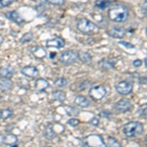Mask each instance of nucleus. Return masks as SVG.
I'll return each mask as SVG.
<instances>
[{
    "label": "nucleus",
    "instance_id": "nucleus-1",
    "mask_svg": "<svg viewBox=\"0 0 147 147\" xmlns=\"http://www.w3.org/2000/svg\"><path fill=\"white\" fill-rule=\"evenodd\" d=\"M129 10L127 6L116 4L110 7L108 11V18L114 23H124L129 19Z\"/></svg>",
    "mask_w": 147,
    "mask_h": 147
},
{
    "label": "nucleus",
    "instance_id": "nucleus-25",
    "mask_svg": "<svg viewBox=\"0 0 147 147\" xmlns=\"http://www.w3.org/2000/svg\"><path fill=\"white\" fill-rule=\"evenodd\" d=\"M111 2L108 0H96L95 1V6L99 9H105L110 5Z\"/></svg>",
    "mask_w": 147,
    "mask_h": 147
},
{
    "label": "nucleus",
    "instance_id": "nucleus-39",
    "mask_svg": "<svg viewBox=\"0 0 147 147\" xmlns=\"http://www.w3.org/2000/svg\"><path fill=\"white\" fill-rule=\"evenodd\" d=\"M146 34H147V27H146Z\"/></svg>",
    "mask_w": 147,
    "mask_h": 147
},
{
    "label": "nucleus",
    "instance_id": "nucleus-18",
    "mask_svg": "<svg viewBox=\"0 0 147 147\" xmlns=\"http://www.w3.org/2000/svg\"><path fill=\"white\" fill-rule=\"evenodd\" d=\"M75 104L80 108H87L90 105V102L84 95H78L75 98Z\"/></svg>",
    "mask_w": 147,
    "mask_h": 147
},
{
    "label": "nucleus",
    "instance_id": "nucleus-33",
    "mask_svg": "<svg viewBox=\"0 0 147 147\" xmlns=\"http://www.w3.org/2000/svg\"><path fill=\"white\" fill-rule=\"evenodd\" d=\"M141 12L144 16H147V0H144V2L141 4Z\"/></svg>",
    "mask_w": 147,
    "mask_h": 147
},
{
    "label": "nucleus",
    "instance_id": "nucleus-13",
    "mask_svg": "<svg viewBox=\"0 0 147 147\" xmlns=\"http://www.w3.org/2000/svg\"><path fill=\"white\" fill-rule=\"evenodd\" d=\"M13 88V82L10 78L0 77V90L3 92L10 91Z\"/></svg>",
    "mask_w": 147,
    "mask_h": 147
},
{
    "label": "nucleus",
    "instance_id": "nucleus-8",
    "mask_svg": "<svg viewBox=\"0 0 147 147\" xmlns=\"http://www.w3.org/2000/svg\"><path fill=\"white\" fill-rule=\"evenodd\" d=\"M114 108L119 113H127L131 110L132 104L130 103L129 99H121L114 104Z\"/></svg>",
    "mask_w": 147,
    "mask_h": 147
},
{
    "label": "nucleus",
    "instance_id": "nucleus-12",
    "mask_svg": "<svg viewBox=\"0 0 147 147\" xmlns=\"http://www.w3.org/2000/svg\"><path fill=\"white\" fill-rule=\"evenodd\" d=\"M46 46L47 47H55V48H62L65 46V40L60 36H56L52 39L46 40Z\"/></svg>",
    "mask_w": 147,
    "mask_h": 147
},
{
    "label": "nucleus",
    "instance_id": "nucleus-26",
    "mask_svg": "<svg viewBox=\"0 0 147 147\" xmlns=\"http://www.w3.org/2000/svg\"><path fill=\"white\" fill-rule=\"evenodd\" d=\"M106 146H115V147H120L121 143L117 139H115L114 137H108L107 141H105Z\"/></svg>",
    "mask_w": 147,
    "mask_h": 147
},
{
    "label": "nucleus",
    "instance_id": "nucleus-40",
    "mask_svg": "<svg viewBox=\"0 0 147 147\" xmlns=\"http://www.w3.org/2000/svg\"><path fill=\"white\" fill-rule=\"evenodd\" d=\"M146 140H147V139H146Z\"/></svg>",
    "mask_w": 147,
    "mask_h": 147
},
{
    "label": "nucleus",
    "instance_id": "nucleus-35",
    "mask_svg": "<svg viewBox=\"0 0 147 147\" xmlns=\"http://www.w3.org/2000/svg\"><path fill=\"white\" fill-rule=\"evenodd\" d=\"M89 124L92 125H95V127H97V125H99V120L97 119V118H92V119L89 121Z\"/></svg>",
    "mask_w": 147,
    "mask_h": 147
},
{
    "label": "nucleus",
    "instance_id": "nucleus-5",
    "mask_svg": "<svg viewBox=\"0 0 147 147\" xmlns=\"http://www.w3.org/2000/svg\"><path fill=\"white\" fill-rule=\"evenodd\" d=\"M88 94L93 100H101L106 96L107 90L104 85H94L89 89Z\"/></svg>",
    "mask_w": 147,
    "mask_h": 147
},
{
    "label": "nucleus",
    "instance_id": "nucleus-28",
    "mask_svg": "<svg viewBox=\"0 0 147 147\" xmlns=\"http://www.w3.org/2000/svg\"><path fill=\"white\" fill-rule=\"evenodd\" d=\"M136 113L140 117H147V104H143V105L139 106Z\"/></svg>",
    "mask_w": 147,
    "mask_h": 147
},
{
    "label": "nucleus",
    "instance_id": "nucleus-24",
    "mask_svg": "<svg viewBox=\"0 0 147 147\" xmlns=\"http://www.w3.org/2000/svg\"><path fill=\"white\" fill-rule=\"evenodd\" d=\"M68 80L65 79V78H58L55 82H54V85L56 87H59V88H63V87H66L68 85Z\"/></svg>",
    "mask_w": 147,
    "mask_h": 147
},
{
    "label": "nucleus",
    "instance_id": "nucleus-14",
    "mask_svg": "<svg viewBox=\"0 0 147 147\" xmlns=\"http://www.w3.org/2000/svg\"><path fill=\"white\" fill-rule=\"evenodd\" d=\"M18 136L16 134H7L3 137V142L5 145H8V146H12V147H16L18 145Z\"/></svg>",
    "mask_w": 147,
    "mask_h": 147
},
{
    "label": "nucleus",
    "instance_id": "nucleus-37",
    "mask_svg": "<svg viewBox=\"0 0 147 147\" xmlns=\"http://www.w3.org/2000/svg\"><path fill=\"white\" fill-rule=\"evenodd\" d=\"M3 41H4V37L2 36L1 34H0V46H1L2 43H3Z\"/></svg>",
    "mask_w": 147,
    "mask_h": 147
},
{
    "label": "nucleus",
    "instance_id": "nucleus-34",
    "mask_svg": "<svg viewBox=\"0 0 147 147\" xmlns=\"http://www.w3.org/2000/svg\"><path fill=\"white\" fill-rule=\"evenodd\" d=\"M132 65H134V67H136V68H139V67H141V65H142V61L140 59H136V60L134 61Z\"/></svg>",
    "mask_w": 147,
    "mask_h": 147
},
{
    "label": "nucleus",
    "instance_id": "nucleus-32",
    "mask_svg": "<svg viewBox=\"0 0 147 147\" xmlns=\"http://www.w3.org/2000/svg\"><path fill=\"white\" fill-rule=\"evenodd\" d=\"M15 0H0V6L1 7H8L11 5Z\"/></svg>",
    "mask_w": 147,
    "mask_h": 147
},
{
    "label": "nucleus",
    "instance_id": "nucleus-20",
    "mask_svg": "<svg viewBox=\"0 0 147 147\" xmlns=\"http://www.w3.org/2000/svg\"><path fill=\"white\" fill-rule=\"evenodd\" d=\"M15 71L11 66H3L0 68V76L5 78H11L14 75Z\"/></svg>",
    "mask_w": 147,
    "mask_h": 147
},
{
    "label": "nucleus",
    "instance_id": "nucleus-16",
    "mask_svg": "<svg viewBox=\"0 0 147 147\" xmlns=\"http://www.w3.org/2000/svg\"><path fill=\"white\" fill-rule=\"evenodd\" d=\"M56 136H57V134H56L55 130H54L53 125L51 124H48L45 127H44L43 136L45 137L47 140H53V139L56 137Z\"/></svg>",
    "mask_w": 147,
    "mask_h": 147
},
{
    "label": "nucleus",
    "instance_id": "nucleus-27",
    "mask_svg": "<svg viewBox=\"0 0 147 147\" xmlns=\"http://www.w3.org/2000/svg\"><path fill=\"white\" fill-rule=\"evenodd\" d=\"M32 38H34V34H32V32H26V34H24L22 37H21L20 42H21V43L30 42V41H32Z\"/></svg>",
    "mask_w": 147,
    "mask_h": 147
},
{
    "label": "nucleus",
    "instance_id": "nucleus-10",
    "mask_svg": "<svg viewBox=\"0 0 147 147\" xmlns=\"http://www.w3.org/2000/svg\"><path fill=\"white\" fill-rule=\"evenodd\" d=\"M117 61H118L117 59H109V58L101 59L98 62V66L101 70H110V69L115 68Z\"/></svg>",
    "mask_w": 147,
    "mask_h": 147
},
{
    "label": "nucleus",
    "instance_id": "nucleus-6",
    "mask_svg": "<svg viewBox=\"0 0 147 147\" xmlns=\"http://www.w3.org/2000/svg\"><path fill=\"white\" fill-rule=\"evenodd\" d=\"M115 88L119 94L125 96L131 93L134 85H132V84H130L129 82H127V80H122V82H118V84H116Z\"/></svg>",
    "mask_w": 147,
    "mask_h": 147
},
{
    "label": "nucleus",
    "instance_id": "nucleus-22",
    "mask_svg": "<svg viewBox=\"0 0 147 147\" xmlns=\"http://www.w3.org/2000/svg\"><path fill=\"white\" fill-rule=\"evenodd\" d=\"M52 98L56 101L63 102L66 99V93L62 90H55L52 92Z\"/></svg>",
    "mask_w": 147,
    "mask_h": 147
},
{
    "label": "nucleus",
    "instance_id": "nucleus-3",
    "mask_svg": "<svg viewBox=\"0 0 147 147\" xmlns=\"http://www.w3.org/2000/svg\"><path fill=\"white\" fill-rule=\"evenodd\" d=\"M77 28L80 32L84 34H93L98 32V27L87 19H80L77 24Z\"/></svg>",
    "mask_w": 147,
    "mask_h": 147
},
{
    "label": "nucleus",
    "instance_id": "nucleus-4",
    "mask_svg": "<svg viewBox=\"0 0 147 147\" xmlns=\"http://www.w3.org/2000/svg\"><path fill=\"white\" fill-rule=\"evenodd\" d=\"M60 63L63 64L64 66H70L73 65L79 60V55H78V51L76 50H67L64 51L60 54Z\"/></svg>",
    "mask_w": 147,
    "mask_h": 147
},
{
    "label": "nucleus",
    "instance_id": "nucleus-21",
    "mask_svg": "<svg viewBox=\"0 0 147 147\" xmlns=\"http://www.w3.org/2000/svg\"><path fill=\"white\" fill-rule=\"evenodd\" d=\"M78 55H79V60L82 63H90L92 61V56L88 52L80 51L78 52Z\"/></svg>",
    "mask_w": 147,
    "mask_h": 147
},
{
    "label": "nucleus",
    "instance_id": "nucleus-11",
    "mask_svg": "<svg viewBox=\"0 0 147 147\" xmlns=\"http://www.w3.org/2000/svg\"><path fill=\"white\" fill-rule=\"evenodd\" d=\"M108 34L114 38H123L127 34V30L123 27H113L108 30Z\"/></svg>",
    "mask_w": 147,
    "mask_h": 147
},
{
    "label": "nucleus",
    "instance_id": "nucleus-30",
    "mask_svg": "<svg viewBox=\"0 0 147 147\" xmlns=\"http://www.w3.org/2000/svg\"><path fill=\"white\" fill-rule=\"evenodd\" d=\"M48 3L53 4V5L56 6H62L65 3V0H46Z\"/></svg>",
    "mask_w": 147,
    "mask_h": 147
},
{
    "label": "nucleus",
    "instance_id": "nucleus-2",
    "mask_svg": "<svg viewBox=\"0 0 147 147\" xmlns=\"http://www.w3.org/2000/svg\"><path fill=\"white\" fill-rule=\"evenodd\" d=\"M143 131V125L139 122H129L123 127V134L127 138H134L140 136Z\"/></svg>",
    "mask_w": 147,
    "mask_h": 147
},
{
    "label": "nucleus",
    "instance_id": "nucleus-7",
    "mask_svg": "<svg viewBox=\"0 0 147 147\" xmlns=\"http://www.w3.org/2000/svg\"><path fill=\"white\" fill-rule=\"evenodd\" d=\"M84 144L86 146H106L103 137L97 134H91L84 137Z\"/></svg>",
    "mask_w": 147,
    "mask_h": 147
},
{
    "label": "nucleus",
    "instance_id": "nucleus-9",
    "mask_svg": "<svg viewBox=\"0 0 147 147\" xmlns=\"http://www.w3.org/2000/svg\"><path fill=\"white\" fill-rule=\"evenodd\" d=\"M21 73L23 74L25 77L28 78V79H36L39 76V71L37 70V68H35L34 66H26V67L22 68Z\"/></svg>",
    "mask_w": 147,
    "mask_h": 147
},
{
    "label": "nucleus",
    "instance_id": "nucleus-19",
    "mask_svg": "<svg viewBox=\"0 0 147 147\" xmlns=\"http://www.w3.org/2000/svg\"><path fill=\"white\" fill-rule=\"evenodd\" d=\"M48 87H49V82L45 79H37L36 82H35V89L37 91L43 92Z\"/></svg>",
    "mask_w": 147,
    "mask_h": 147
},
{
    "label": "nucleus",
    "instance_id": "nucleus-31",
    "mask_svg": "<svg viewBox=\"0 0 147 147\" xmlns=\"http://www.w3.org/2000/svg\"><path fill=\"white\" fill-rule=\"evenodd\" d=\"M119 44H121L122 46H124L125 48H127V49H134L136 48L134 44L129 43V42H127V41H120Z\"/></svg>",
    "mask_w": 147,
    "mask_h": 147
},
{
    "label": "nucleus",
    "instance_id": "nucleus-15",
    "mask_svg": "<svg viewBox=\"0 0 147 147\" xmlns=\"http://www.w3.org/2000/svg\"><path fill=\"white\" fill-rule=\"evenodd\" d=\"M6 18H8L9 20H11L12 22L18 24V25H21V24H23L25 22V20L21 17V15L18 13V12L16 11H11V12H7L5 14Z\"/></svg>",
    "mask_w": 147,
    "mask_h": 147
},
{
    "label": "nucleus",
    "instance_id": "nucleus-17",
    "mask_svg": "<svg viewBox=\"0 0 147 147\" xmlns=\"http://www.w3.org/2000/svg\"><path fill=\"white\" fill-rule=\"evenodd\" d=\"M30 50L34 55V57H36V58H38V59L44 58V57H46L47 55L45 49L41 46H32L30 48Z\"/></svg>",
    "mask_w": 147,
    "mask_h": 147
},
{
    "label": "nucleus",
    "instance_id": "nucleus-29",
    "mask_svg": "<svg viewBox=\"0 0 147 147\" xmlns=\"http://www.w3.org/2000/svg\"><path fill=\"white\" fill-rule=\"evenodd\" d=\"M80 120H78V119H76V118H71L70 120L68 121L67 122V124L69 125H71V127H78V125H80Z\"/></svg>",
    "mask_w": 147,
    "mask_h": 147
},
{
    "label": "nucleus",
    "instance_id": "nucleus-23",
    "mask_svg": "<svg viewBox=\"0 0 147 147\" xmlns=\"http://www.w3.org/2000/svg\"><path fill=\"white\" fill-rule=\"evenodd\" d=\"M14 112L11 109H3L0 111V119L1 120H8L13 117Z\"/></svg>",
    "mask_w": 147,
    "mask_h": 147
},
{
    "label": "nucleus",
    "instance_id": "nucleus-38",
    "mask_svg": "<svg viewBox=\"0 0 147 147\" xmlns=\"http://www.w3.org/2000/svg\"><path fill=\"white\" fill-rule=\"evenodd\" d=\"M143 82H147V80H143ZM139 82H140V84H141V82H141V80H139Z\"/></svg>",
    "mask_w": 147,
    "mask_h": 147
},
{
    "label": "nucleus",
    "instance_id": "nucleus-36",
    "mask_svg": "<svg viewBox=\"0 0 147 147\" xmlns=\"http://www.w3.org/2000/svg\"><path fill=\"white\" fill-rule=\"evenodd\" d=\"M100 115L102 116V117H105V118H110L111 117V114L109 111H102V112L100 113Z\"/></svg>",
    "mask_w": 147,
    "mask_h": 147
}]
</instances>
